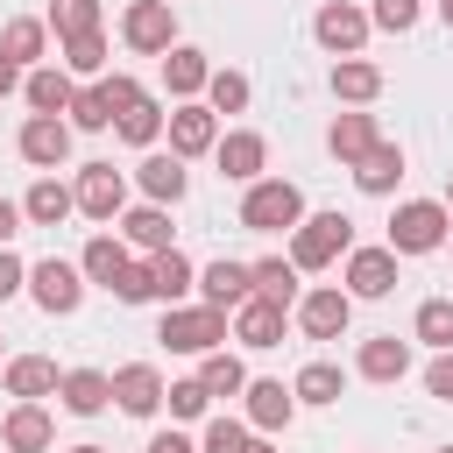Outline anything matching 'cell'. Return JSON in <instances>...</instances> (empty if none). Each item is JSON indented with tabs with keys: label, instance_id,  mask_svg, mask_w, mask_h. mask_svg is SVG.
Masks as SVG:
<instances>
[{
	"label": "cell",
	"instance_id": "47",
	"mask_svg": "<svg viewBox=\"0 0 453 453\" xmlns=\"http://www.w3.org/2000/svg\"><path fill=\"white\" fill-rule=\"evenodd\" d=\"M21 283H28V262H21V255H7V248H0V304H7V297H14V290H21Z\"/></svg>",
	"mask_w": 453,
	"mask_h": 453
},
{
	"label": "cell",
	"instance_id": "16",
	"mask_svg": "<svg viewBox=\"0 0 453 453\" xmlns=\"http://www.w3.org/2000/svg\"><path fill=\"white\" fill-rule=\"evenodd\" d=\"M57 396H64L71 418H99L106 396H113V375H99V368H71V375L57 382Z\"/></svg>",
	"mask_w": 453,
	"mask_h": 453
},
{
	"label": "cell",
	"instance_id": "35",
	"mask_svg": "<svg viewBox=\"0 0 453 453\" xmlns=\"http://www.w3.org/2000/svg\"><path fill=\"white\" fill-rule=\"evenodd\" d=\"M198 382H205V396H241V389H248V368H241L234 354H205Z\"/></svg>",
	"mask_w": 453,
	"mask_h": 453
},
{
	"label": "cell",
	"instance_id": "38",
	"mask_svg": "<svg viewBox=\"0 0 453 453\" xmlns=\"http://www.w3.org/2000/svg\"><path fill=\"white\" fill-rule=\"evenodd\" d=\"M156 127H163V106H156V99L142 92V99H134V106L120 113V134H127L134 149H149V142H156Z\"/></svg>",
	"mask_w": 453,
	"mask_h": 453
},
{
	"label": "cell",
	"instance_id": "40",
	"mask_svg": "<svg viewBox=\"0 0 453 453\" xmlns=\"http://www.w3.org/2000/svg\"><path fill=\"white\" fill-rule=\"evenodd\" d=\"M205 92H212V113H241V106H248V78H241V71H212Z\"/></svg>",
	"mask_w": 453,
	"mask_h": 453
},
{
	"label": "cell",
	"instance_id": "41",
	"mask_svg": "<svg viewBox=\"0 0 453 453\" xmlns=\"http://www.w3.org/2000/svg\"><path fill=\"white\" fill-rule=\"evenodd\" d=\"M248 446H255V439H248V425H241V418H212L198 453H248Z\"/></svg>",
	"mask_w": 453,
	"mask_h": 453
},
{
	"label": "cell",
	"instance_id": "27",
	"mask_svg": "<svg viewBox=\"0 0 453 453\" xmlns=\"http://www.w3.org/2000/svg\"><path fill=\"white\" fill-rule=\"evenodd\" d=\"M120 234H127L134 248H149V255H163V248H170V212H163V205H134V212L120 219Z\"/></svg>",
	"mask_w": 453,
	"mask_h": 453
},
{
	"label": "cell",
	"instance_id": "25",
	"mask_svg": "<svg viewBox=\"0 0 453 453\" xmlns=\"http://www.w3.org/2000/svg\"><path fill=\"white\" fill-rule=\"evenodd\" d=\"M403 368H411V347H403L396 333H382V340L361 347V375H368V382H396Z\"/></svg>",
	"mask_w": 453,
	"mask_h": 453
},
{
	"label": "cell",
	"instance_id": "22",
	"mask_svg": "<svg viewBox=\"0 0 453 453\" xmlns=\"http://www.w3.org/2000/svg\"><path fill=\"white\" fill-rule=\"evenodd\" d=\"M71 205H78V198H71L57 177H35V184H28V198H21V219H35V226H57V219H71Z\"/></svg>",
	"mask_w": 453,
	"mask_h": 453
},
{
	"label": "cell",
	"instance_id": "48",
	"mask_svg": "<svg viewBox=\"0 0 453 453\" xmlns=\"http://www.w3.org/2000/svg\"><path fill=\"white\" fill-rule=\"evenodd\" d=\"M425 389L453 403V354H439V361H432V375H425Z\"/></svg>",
	"mask_w": 453,
	"mask_h": 453
},
{
	"label": "cell",
	"instance_id": "6",
	"mask_svg": "<svg viewBox=\"0 0 453 453\" xmlns=\"http://www.w3.org/2000/svg\"><path fill=\"white\" fill-rule=\"evenodd\" d=\"M120 35H127V50H142V57H163V50H170V35H177V21H170V0H134V7H127V21H120Z\"/></svg>",
	"mask_w": 453,
	"mask_h": 453
},
{
	"label": "cell",
	"instance_id": "13",
	"mask_svg": "<svg viewBox=\"0 0 453 453\" xmlns=\"http://www.w3.org/2000/svg\"><path fill=\"white\" fill-rule=\"evenodd\" d=\"M113 403H120L127 418H149V411L163 403V375H156L149 361H127V368L113 375Z\"/></svg>",
	"mask_w": 453,
	"mask_h": 453
},
{
	"label": "cell",
	"instance_id": "54",
	"mask_svg": "<svg viewBox=\"0 0 453 453\" xmlns=\"http://www.w3.org/2000/svg\"><path fill=\"white\" fill-rule=\"evenodd\" d=\"M248 453H276V446H248Z\"/></svg>",
	"mask_w": 453,
	"mask_h": 453
},
{
	"label": "cell",
	"instance_id": "39",
	"mask_svg": "<svg viewBox=\"0 0 453 453\" xmlns=\"http://www.w3.org/2000/svg\"><path fill=\"white\" fill-rule=\"evenodd\" d=\"M71 127H85V134L113 127V106H106V92H99V85H92V92H71Z\"/></svg>",
	"mask_w": 453,
	"mask_h": 453
},
{
	"label": "cell",
	"instance_id": "2",
	"mask_svg": "<svg viewBox=\"0 0 453 453\" xmlns=\"http://www.w3.org/2000/svg\"><path fill=\"white\" fill-rule=\"evenodd\" d=\"M290 234H297V241H290V262H297V269H326V262L347 255L354 219H347V212H311V219H297Z\"/></svg>",
	"mask_w": 453,
	"mask_h": 453
},
{
	"label": "cell",
	"instance_id": "5",
	"mask_svg": "<svg viewBox=\"0 0 453 453\" xmlns=\"http://www.w3.org/2000/svg\"><path fill=\"white\" fill-rule=\"evenodd\" d=\"M28 290H35V304H42V311H57V319H64V311H78V297H85V269L50 255V262H35V269H28Z\"/></svg>",
	"mask_w": 453,
	"mask_h": 453
},
{
	"label": "cell",
	"instance_id": "31",
	"mask_svg": "<svg viewBox=\"0 0 453 453\" xmlns=\"http://www.w3.org/2000/svg\"><path fill=\"white\" fill-rule=\"evenodd\" d=\"M42 42H50V28H42V21H7V35H0V57L21 71V64H35V57H42Z\"/></svg>",
	"mask_w": 453,
	"mask_h": 453
},
{
	"label": "cell",
	"instance_id": "56",
	"mask_svg": "<svg viewBox=\"0 0 453 453\" xmlns=\"http://www.w3.org/2000/svg\"><path fill=\"white\" fill-rule=\"evenodd\" d=\"M439 453H453V446H439Z\"/></svg>",
	"mask_w": 453,
	"mask_h": 453
},
{
	"label": "cell",
	"instance_id": "46",
	"mask_svg": "<svg viewBox=\"0 0 453 453\" xmlns=\"http://www.w3.org/2000/svg\"><path fill=\"white\" fill-rule=\"evenodd\" d=\"M99 92H106V106H113V120H120V113H127V106L142 99V85H134V78H99Z\"/></svg>",
	"mask_w": 453,
	"mask_h": 453
},
{
	"label": "cell",
	"instance_id": "50",
	"mask_svg": "<svg viewBox=\"0 0 453 453\" xmlns=\"http://www.w3.org/2000/svg\"><path fill=\"white\" fill-rule=\"evenodd\" d=\"M149 453H198V446H191L184 432H156V439H149Z\"/></svg>",
	"mask_w": 453,
	"mask_h": 453
},
{
	"label": "cell",
	"instance_id": "15",
	"mask_svg": "<svg viewBox=\"0 0 453 453\" xmlns=\"http://www.w3.org/2000/svg\"><path fill=\"white\" fill-rule=\"evenodd\" d=\"M234 340H241V347H276V340H283V304H269V297L234 304Z\"/></svg>",
	"mask_w": 453,
	"mask_h": 453
},
{
	"label": "cell",
	"instance_id": "44",
	"mask_svg": "<svg viewBox=\"0 0 453 453\" xmlns=\"http://www.w3.org/2000/svg\"><path fill=\"white\" fill-rule=\"evenodd\" d=\"M375 28H389V35H403L411 21H418V0H375V14H368Z\"/></svg>",
	"mask_w": 453,
	"mask_h": 453
},
{
	"label": "cell",
	"instance_id": "20",
	"mask_svg": "<svg viewBox=\"0 0 453 453\" xmlns=\"http://www.w3.org/2000/svg\"><path fill=\"white\" fill-rule=\"evenodd\" d=\"M396 177H403V149H396V142H375V149L354 163V184H361V191H396Z\"/></svg>",
	"mask_w": 453,
	"mask_h": 453
},
{
	"label": "cell",
	"instance_id": "9",
	"mask_svg": "<svg viewBox=\"0 0 453 453\" xmlns=\"http://www.w3.org/2000/svg\"><path fill=\"white\" fill-rule=\"evenodd\" d=\"M212 156H219V177L255 184V177H262V163H269V142H262V134H248V127H234V134H219V142H212Z\"/></svg>",
	"mask_w": 453,
	"mask_h": 453
},
{
	"label": "cell",
	"instance_id": "19",
	"mask_svg": "<svg viewBox=\"0 0 453 453\" xmlns=\"http://www.w3.org/2000/svg\"><path fill=\"white\" fill-rule=\"evenodd\" d=\"M241 396H248V425H255V432H283L290 411H297V396H290L283 382H248Z\"/></svg>",
	"mask_w": 453,
	"mask_h": 453
},
{
	"label": "cell",
	"instance_id": "18",
	"mask_svg": "<svg viewBox=\"0 0 453 453\" xmlns=\"http://www.w3.org/2000/svg\"><path fill=\"white\" fill-rule=\"evenodd\" d=\"M198 290H205L212 311H226V304H248V297H255V276H248V262H212V269L198 276Z\"/></svg>",
	"mask_w": 453,
	"mask_h": 453
},
{
	"label": "cell",
	"instance_id": "26",
	"mask_svg": "<svg viewBox=\"0 0 453 453\" xmlns=\"http://www.w3.org/2000/svg\"><path fill=\"white\" fill-rule=\"evenodd\" d=\"M326 142H333V156H340V163H361V156L375 149V120H368V113H340Z\"/></svg>",
	"mask_w": 453,
	"mask_h": 453
},
{
	"label": "cell",
	"instance_id": "51",
	"mask_svg": "<svg viewBox=\"0 0 453 453\" xmlns=\"http://www.w3.org/2000/svg\"><path fill=\"white\" fill-rule=\"evenodd\" d=\"M14 85H21V71H14V64H7V57H0V99H7V92H14Z\"/></svg>",
	"mask_w": 453,
	"mask_h": 453
},
{
	"label": "cell",
	"instance_id": "28",
	"mask_svg": "<svg viewBox=\"0 0 453 453\" xmlns=\"http://www.w3.org/2000/svg\"><path fill=\"white\" fill-rule=\"evenodd\" d=\"M149 276H156V297H163V304H177V297L191 290V276H198V269H191V255L163 248V255H149Z\"/></svg>",
	"mask_w": 453,
	"mask_h": 453
},
{
	"label": "cell",
	"instance_id": "8",
	"mask_svg": "<svg viewBox=\"0 0 453 453\" xmlns=\"http://www.w3.org/2000/svg\"><path fill=\"white\" fill-rule=\"evenodd\" d=\"M396 290V255L389 248H354L347 255V297H389Z\"/></svg>",
	"mask_w": 453,
	"mask_h": 453
},
{
	"label": "cell",
	"instance_id": "21",
	"mask_svg": "<svg viewBox=\"0 0 453 453\" xmlns=\"http://www.w3.org/2000/svg\"><path fill=\"white\" fill-rule=\"evenodd\" d=\"M142 191H149V205H177L184 198V156H142Z\"/></svg>",
	"mask_w": 453,
	"mask_h": 453
},
{
	"label": "cell",
	"instance_id": "4",
	"mask_svg": "<svg viewBox=\"0 0 453 453\" xmlns=\"http://www.w3.org/2000/svg\"><path fill=\"white\" fill-rule=\"evenodd\" d=\"M446 205H432V198H411V205H396V219H389V255H425V248H439L446 241Z\"/></svg>",
	"mask_w": 453,
	"mask_h": 453
},
{
	"label": "cell",
	"instance_id": "52",
	"mask_svg": "<svg viewBox=\"0 0 453 453\" xmlns=\"http://www.w3.org/2000/svg\"><path fill=\"white\" fill-rule=\"evenodd\" d=\"M439 21H446V28H453V0H439Z\"/></svg>",
	"mask_w": 453,
	"mask_h": 453
},
{
	"label": "cell",
	"instance_id": "43",
	"mask_svg": "<svg viewBox=\"0 0 453 453\" xmlns=\"http://www.w3.org/2000/svg\"><path fill=\"white\" fill-rule=\"evenodd\" d=\"M163 396H170V411H177V418H205V403H212V396H205V382H198V375H191V382H170V389H163Z\"/></svg>",
	"mask_w": 453,
	"mask_h": 453
},
{
	"label": "cell",
	"instance_id": "1",
	"mask_svg": "<svg viewBox=\"0 0 453 453\" xmlns=\"http://www.w3.org/2000/svg\"><path fill=\"white\" fill-rule=\"evenodd\" d=\"M297 219H304V191H297V184H283V177L248 184V198H241V226H255V234H290Z\"/></svg>",
	"mask_w": 453,
	"mask_h": 453
},
{
	"label": "cell",
	"instance_id": "45",
	"mask_svg": "<svg viewBox=\"0 0 453 453\" xmlns=\"http://www.w3.org/2000/svg\"><path fill=\"white\" fill-rule=\"evenodd\" d=\"M64 64H71V71H99V64H106V42H99V35H78V42H64Z\"/></svg>",
	"mask_w": 453,
	"mask_h": 453
},
{
	"label": "cell",
	"instance_id": "49",
	"mask_svg": "<svg viewBox=\"0 0 453 453\" xmlns=\"http://www.w3.org/2000/svg\"><path fill=\"white\" fill-rule=\"evenodd\" d=\"M14 234H21V205H14V198H0V248H7Z\"/></svg>",
	"mask_w": 453,
	"mask_h": 453
},
{
	"label": "cell",
	"instance_id": "12",
	"mask_svg": "<svg viewBox=\"0 0 453 453\" xmlns=\"http://www.w3.org/2000/svg\"><path fill=\"white\" fill-rule=\"evenodd\" d=\"M71 198H78V212L113 219V212H120V198H127V184H120V170H113V163H92V170L78 177V191H71Z\"/></svg>",
	"mask_w": 453,
	"mask_h": 453
},
{
	"label": "cell",
	"instance_id": "53",
	"mask_svg": "<svg viewBox=\"0 0 453 453\" xmlns=\"http://www.w3.org/2000/svg\"><path fill=\"white\" fill-rule=\"evenodd\" d=\"M71 453H106V446H71Z\"/></svg>",
	"mask_w": 453,
	"mask_h": 453
},
{
	"label": "cell",
	"instance_id": "36",
	"mask_svg": "<svg viewBox=\"0 0 453 453\" xmlns=\"http://www.w3.org/2000/svg\"><path fill=\"white\" fill-rule=\"evenodd\" d=\"M418 340L439 347V354H453V304H446V297H425V304H418Z\"/></svg>",
	"mask_w": 453,
	"mask_h": 453
},
{
	"label": "cell",
	"instance_id": "29",
	"mask_svg": "<svg viewBox=\"0 0 453 453\" xmlns=\"http://www.w3.org/2000/svg\"><path fill=\"white\" fill-rule=\"evenodd\" d=\"M248 276H255V297H269V304H283V311H290V297H297V262L269 255V262H255Z\"/></svg>",
	"mask_w": 453,
	"mask_h": 453
},
{
	"label": "cell",
	"instance_id": "32",
	"mask_svg": "<svg viewBox=\"0 0 453 453\" xmlns=\"http://www.w3.org/2000/svg\"><path fill=\"white\" fill-rule=\"evenodd\" d=\"M50 28H57L64 42L99 35V0H57V7H50Z\"/></svg>",
	"mask_w": 453,
	"mask_h": 453
},
{
	"label": "cell",
	"instance_id": "10",
	"mask_svg": "<svg viewBox=\"0 0 453 453\" xmlns=\"http://www.w3.org/2000/svg\"><path fill=\"white\" fill-rule=\"evenodd\" d=\"M347 319H354V297H347V290H311V297L297 304V326H304L311 340H340Z\"/></svg>",
	"mask_w": 453,
	"mask_h": 453
},
{
	"label": "cell",
	"instance_id": "37",
	"mask_svg": "<svg viewBox=\"0 0 453 453\" xmlns=\"http://www.w3.org/2000/svg\"><path fill=\"white\" fill-rule=\"evenodd\" d=\"M333 92L361 106V99H375V92H382V71H375V64H333Z\"/></svg>",
	"mask_w": 453,
	"mask_h": 453
},
{
	"label": "cell",
	"instance_id": "30",
	"mask_svg": "<svg viewBox=\"0 0 453 453\" xmlns=\"http://www.w3.org/2000/svg\"><path fill=\"white\" fill-rule=\"evenodd\" d=\"M340 382H347V375H340L333 361H311V368H297L290 396H297V403H340Z\"/></svg>",
	"mask_w": 453,
	"mask_h": 453
},
{
	"label": "cell",
	"instance_id": "3",
	"mask_svg": "<svg viewBox=\"0 0 453 453\" xmlns=\"http://www.w3.org/2000/svg\"><path fill=\"white\" fill-rule=\"evenodd\" d=\"M156 340H163L170 354H212V347L226 340V311H212V304H198V311L170 304L163 326H156Z\"/></svg>",
	"mask_w": 453,
	"mask_h": 453
},
{
	"label": "cell",
	"instance_id": "7",
	"mask_svg": "<svg viewBox=\"0 0 453 453\" xmlns=\"http://www.w3.org/2000/svg\"><path fill=\"white\" fill-rule=\"evenodd\" d=\"M311 35H319L333 57H354V50L368 42V14H361V7H347V0H333V7H319V14H311Z\"/></svg>",
	"mask_w": 453,
	"mask_h": 453
},
{
	"label": "cell",
	"instance_id": "34",
	"mask_svg": "<svg viewBox=\"0 0 453 453\" xmlns=\"http://www.w3.org/2000/svg\"><path fill=\"white\" fill-rule=\"evenodd\" d=\"M28 106L35 113H71V78L64 71H28Z\"/></svg>",
	"mask_w": 453,
	"mask_h": 453
},
{
	"label": "cell",
	"instance_id": "55",
	"mask_svg": "<svg viewBox=\"0 0 453 453\" xmlns=\"http://www.w3.org/2000/svg\"><path fill=\"white\" fill-rule=\"evenodd\" d=\"M446 198H453V177H446Z\"/></svg>",
	"mask_w": 453,
	"mask_h": 453
},
{
	"label": "cell",
	"instance_id": "11",
	"mask_svg": "<svg viewBox=\"0 0 453 453\" xmlns=\"http://www.w3.org/2000/svg\"><path fill=\"white\" fill-rule=\"evenodd\" d=\"M21 156H28L35 170H57V163L71 156V127H64L57 113H35V120L21 127Z\"/></svg>",
	"mask_w": 453,
	"mask_h": 453
},
{
	"label": "cell",
	"instance_id": "24",
	"mask_svg": "<svg viewBox=\"0 0 453 453\" xmlns=\"http://www.w3.org/2000/svg\"><path fill=\"white\" fill-rule=\"evenodd\" d=\"M78 269H85L92 283H106V290H113V283H120V269H127V241H113V234H92Z\"/></svg>",
	"mask_w": 453,
	"mask_h": 453
},
{
	"label": "cell",
	"instance_id": "17",
	"mask_svg": "<svg viewBox=\"0 0 453 453\" xmlns=\"http://www.w3.org/2000/svg\"><path fill=\"white\" fill-rule=\"evenodd\" d=\"M50 432H57V425H50V411H42V403H14V411H7V425H0V446H7V453H42V446H50Z\"/></svg>",
	"mask_w": 453,
	"mask_h": 453
},
{
	"label": "cell",
	"instance_id": "14",
	"mask_svg": "<svg viewBox=\"0 0 453 453\" xmlns=\"http://www.w3.org/2000/svg\"><path fill=\"white\" fill-rule=\"evenodd\" d=\"M212 142H219L212 106H177V113H170V156H205Z\"/></svg>",
	"mask_w": 453,
	"mask_h": 453
},
{
	"label": "cell",
	"instance_id": "23",
	"mask_svg": "<svg viewBox=\"0 0 453 453\" xmlns=\"http://www.w3.org/2000/svg\"><path fill=\"white\" fill-rule=\"evenodd\" d=\"M50 389H57V361H42V354H21V361H7V396L35 403V396H50Z\"/></svg>",
	"mask_w": 453,
	"mask_h": 453
},
{
	"label": "cell",
	"instance_id": "33",
	"mask_svg": "<svg viewBox=\"0 0 453 453\" xmlns=\"http://www.w3.org/2000/svg\"><path fill=\"white\" fill-rule=\"evenodd\" d=\"M163 78H170V92H198L212 71H205V50H163Z\"/></svg>",
	"mask_w": 453,
	"mask_h": 453
},
{
	"label": "cell",
	"instance_id": "42",
	"mask_svg": "<svg viewBox=\"0 0 453 453\" xmlns=\"http://www.w3.org/2000/svg\"><path fill=\"white\" fill-rule=\"evenodd\" d=\"M113 297H120V304H149V297H156L149 262H127V269H120V283H113Z\"/></svg>",
	"mask_w": 453,
	"mask_h": 453
}]
</instances>
